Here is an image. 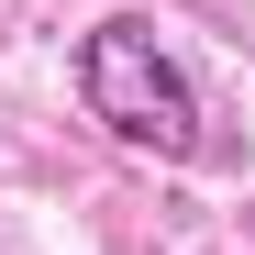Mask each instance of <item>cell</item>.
Here are the masks:
<instances>
[{
	"label": "cell",
	"mask_w": 255,
	"mask_h": 255,
	"mask_svg": "<svg viewBox=\"0 0 255 255\" xmlns=\"http://www.w3.org/2000/svg\"><path fill=\"white\" fill-rule=\"evenodd\" d=\"M78 100H89V122H111L144 155H200V89L155 45V22H133V11L78 33Z\"/></svg>",
	"instance_id": "1"
}]
</instances>
